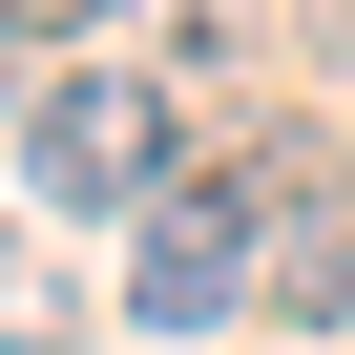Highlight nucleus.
<instances>
[{"label": "nucleus", "mask_w": 355, "mask_h": 355, "mask_svg": "<svg viewBox=\"0 0 355 355\" xmlns=\"http://www.w3.org/2000/svg\"><path fill=\"white\" fill-rule=\"evenodd\" d=\"M21 189H42V209H167V84L63 63V84L21 105Z\"/></svg>", "instance_id": "1"}, {"label": "nucleus", "mask_w": 355, "mask_h": 355, "mask_svg": "<svg viewBox=\"0 0 355 355\" xmlns=\"http://www.w3.org/2000/svg\"><path fill=\"white\" fill-rule=\"evenodd\" d=\"M313 42H334V84H355V0H334V21H313Z\"/></svg>", "instance_id": "5"}, {"label": "nucleus", "mask_w": 355, "mask_h": 355, "mask_svg": "<svg viewBox=\"0 0 355 355\" xmlns=\"http://www.w3.org/2000/svg\"><path fill=\"white\" fill-rule=\"evenodd\" d=\"M0 63H21V21H0Z\"/></svg>", "instance_id": "6"}, {"label": "nucleus", "mask_w": 355, "mask_h": 355, "mask_svg": "<svg viewBox=\"0 0 355 355\" xmlns=\"http://www.w3.org/2000/svg\"><path fill=\"white\" fill-rule=\"evenodd\" d=\"M0 21H21V42H63V21H105V0H0Z\"/></svg>", "instance_id": "4"}, {"label": "nucleus", "mask_w": 355, "mask_h": 355, "mask_svg": "<svg viewBox=\"0 0 355 355\" xmlns=\"http://www.w3.org/2000/svg\"><path fill=\"white\" fill-rule=\"evenodd\" d=\"M251 209H272V167H209L189 209H146L125 313H146V334H230V293H251Z\"/></svg>", "instance_id": "2"}, {"label": "nucleus", "mask_w": 355, "mask_h": 355, "mask_svg": "<svg viewBox=\"0 0 355 355\" xmlns=\"http://www.w3.org/2000/svg\"><path fill=\"white\" fill-rule=\"evenodd\" d=\"M0 355H63V293H42L21 251H0Z\"/></svg>", "instance_id": "3"}]
</instances>
